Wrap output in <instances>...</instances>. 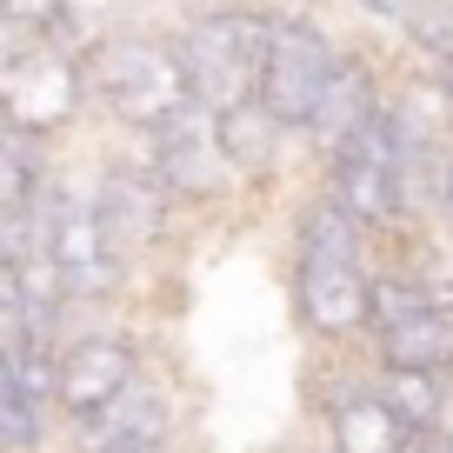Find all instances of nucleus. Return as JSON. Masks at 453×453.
Masks as SVG:
<instances>
[{
  "label": "nucleus",
  "instance_id": "obj_1",
  "mask_svg": "<svg viewBox=\"0 0 453 453\" xmlns=\"http://www.w3.org/2000/svg\"><path fill=\"white\" fill-rule=\"evenodd\" d=\"M273 34V7H247V0H213L200 14H187L167 34L173 60H180L187 100H200L207 113L247 107L260 81V54H267Z\"/></svg>",
  "mask_w": 453,
  "mask_h": 453
},
{
  "label": "nucleus",
  "instance_id": "obj_2",
  "mask_svg": "<svg viewBox=\"0 0 453 453\" xmlns=\"http://www.w3.org/2000/svg\"><path fill=\"white\" fill-rule=\"evenodd\" d=\"M87 67V113H100L113 134L141 141L154 120H167L187 100L180 60H173V41L154 27H120L113 41H100Z\"/></svg>",
  "mask_w": 453,
  "mask_h": 453
},
{
  "label": "nucleus",
  "instance_id": "obj_3",
  "mask_svg": "<svg viewBox=\"0 0 453 453\" xmlns=\"http://www.w3.org/2000/svg\"><path fill=\"white\" fill-rule=\"evenodd\" d=\"M34 234H41V254L54 267L67 307H107L127 287V260L113 254V241L100 234L87 187H73L67 173H47L41 200H34Z\"/></svg>",
  "mask_w": 453,
  "mask_h": 453
},
{
  "label": "nucleus",
  "instance_id": "obj_4",
  "mask_svg": "<svg viewBox=\"0 0 453 453\" xmlns=\"http://www.w3.org/2000/svg\"><path fill=\"white\" fill-rule=\"evenodd\" d=\"M320 194L334 200V207L347 213L373 247H394L400 234L413 226L407 187H400V167H394V141H387V120H380V113H373V120L340 147V154L320 160Z\"/></svg>",
  "mask_w": 453,
  "mask_h": 453
},
{
  "label": "nucleus",
  "instance_id": "obj_5",
  "mask_svg": "<svg viewBox=\"0 0 453 453\" xmlns=\"http://www.w3.org/2000/svg\"><path fill=\"white\" fill-rule=\"evenodd\" d=\"M0 120L14 134H27V141H41V147L67 141L87 120V67L34 34L7 60V73H0Z\"/></svg>",
  "mask_w": 453,
  "mask_h": 453
},
{
  "label": "nucleus",
  "instance_id": "obj_6",
  "mask_svg": "<svg viewBox=\"0 0 453 453\" xmlns=\"http://www.w3.org/2000/svg\"><path fill=\"white\" fill-rule=\"evenodd\" d=\"M340 67V41L307 14H273V34H267V54H260V81H254V107L267 113L287 141H300L313 100L326 94Z\"/></svg>",
  "mask_w": 453,
  "mask_h": 453
},
{
  "label": "nucleus",
  "instance_id": "obj_7",
  "mask_svg": "<svg viewBox=\"0 0 453 453\" xmlns=\"http://www.w3.org/2000/svg\"><path fill=\"white\" fill-rule=\"evenodd\" d=\"M87 200H94L100 234L113 241V254L127 260V267L147 260V254H160V247L173 241V226H180V200L154 180V167L141 160V147L100 160V173L87 180Z\"/></svg>",
  "mask_w": 453,
  "mask_h": 453
},
{
  "label": "nucleus",
  "instance_id": "obj_8",
  "mask_svg": "<svg viewBox=\"0 0 453 453\" xmlns=\"http://www.w3.org/2000/svg\"><path fill=\"white\" fill-rule=\"evenodd\" d=\"M134 147H141V160L154 167V180L180 200V213H207V207H220V200L234 194V173H226V160H220V127H213V113L200 107V100H180V107H173L167 120H154Z\"/></svg>",
  "mask_w": 453,
  "mask_h": 453
},
{
  "label": "nucleus",
  "instance_id": "obj_9",
  "mask_svg": "<svg viewBox=\"0 0 453 453\" xmlns=\"http://www.w3.org/2000/svg\"><path fill=\"white\" fill-rule=\"evenodd\" d=\"M187 426V400L180 387H173V373H154L141 367L120 394L107 400L100 413H87V420H67V447L73 453H113V447H167V440H180Z\"/></svg>",
  "mask_w": 453,
  "mask_h": 453
},
{
  "label": "nucleus",
  "instance_id": "obj_10",
  "mask_svg": "<svg viewBox=\"0 0 453 453\" xmlns=\"http://www.w3.org/2000/svg\"><path fill=\"white\" fill-rule=\"evenodd\" d=\"M141 367H147V354H141V340H134L127 326L67 334L54 347V413L60 420H87V413H100Z\"/></svg>",
  "mask_w": 453,
  "mask_h": 453
},
{
  "label": "nucleus",
  "instance_id": "obj_11",
  "mask_svg": "<svg viewBox=\"0 0 453 453\" xmlns=\"http://www.w3.org/2000/svg\"><path fill=\"white\" fill-rule=\"evenodd\" d=\"M287 300H294V320L307 340L320 347H367V267L354 260H313L294 254L287 267Z\"/></svg>",
  "mask_w": 453,
  "mask_h": 453
},
{
  "label": "nucleus",
  "instance_id": "obj_12",
  "mask_svg": "<svg viewBox=\"0 0 453 453\" xmlns=\"http://www.w3.org/2000/svg\"><path fill=\"white\" fill-rule=\"evenodd\" d=\"M387 107V81H380V60L360 54V47H340V67L334 81H326V94L313 100L307 127H300V147H307L313 160L340 154V147L354 141L360 127H367L373 113Z\"/></svg>",
  "mask_w": 453,
  "mask_h": 453
},
{
  "label": "nucleus",
  "instance_id": "obj_13",
  "mask_svg": "<svg viewBox=\"0 0 453 453\" xmlns=\"http://www.w3.org/2000/svg\"><path fill=\"white\" fill-rule=\"evenodd\" d=\"M320 447L326 453H394L400 447V426H394V413L373 400L367 367L334 380V394H326V440H320Z\"/></svg>",
  "mask_w": 453,
  "mask_h": 453
},
{
  "label": "nucleus",
  "instance_id": "obj_14",
  "mask_svg": "<svg viewBox=\"0 0 453 453\" xmlns=\"http://www.w3.org/2000/svg\"><path fill=\"white\" fill-rule=\"evenodd\" d=\"M367 387L400 434H440L453 420V380L447 373H413V367H373L367 360Z\"/></svg>",
  "mask_w": 453,
  "mask_h": 453
},
{
  "label": "nucleus",
  "instance_id": "obj_15",
  "mask_svg": "<svg viewBox=\"0 0 453 453\" xmlns=\"http://www.w3.org/2000/svg\"><path fill=\"white\" fill-rule=\"evenodd\" d=\"M367 360L373 367H413V373H447L453 380V313L426 307L400 326H380L367 334Z\"/></svg>",
  "mask_w": 453,
  "mask_h": 453
},
{
  "label": "nucleus",
  "instance_id": "obj_16",
  "mask_svg": "<svg viewBox=\"0 0 453 453\" xmlns=\"http://www.w3.org/2000/svg\"><path fill=\"white\" fill-rule=\"evenodd\" d=\"M213 127H220V160H226V173H234V187H267L273 173H280L287 134L273 127L254 100H247V107L213 113Z\"/></svg>",
  "mask_w": 453,
  "mask_h": 453
},
{
  "label": "nucleus",
  "instance_id": "obj_17",
  "mask_svg": "<svg viewBox=\"0 0 453 453\" xmlns=\"http://www.w3.org/2000/svg\"><path fill=\"white\" fill-rule=\"evenodd\" d=\"M287 241H294V254H313V260H354V267H373V260H380V247H373L367 234H360V226L320 194V187L294 207Z\"/></svg>",
  "mask_w": 453,
  "mask_h": 453
},
{
  "label": "nucleus",
  "instance_id": "obj_18",
  "mask_svg": "<svg viewBox=\"0 0 453 453\" xmlns=\"http://www.w3.org/2000/svg\"><path fill=\"white\" fill-rule=\"evenodd\" d=\"M120 27H134V0H60L41 41H54L60 54L87 60L100 41H113Z\"/></svg>",
  "mask_w": 453,
  "mask_h": 453
},
{
  "label": "nucleus",
  "instance_id": "obj_19",
  "mask_svg": "<svg viewBox=\"0 0 453 453\" xmlns=\"http://www.w3.org/2000/svg\"><path fill=\"white\" fill-rule=\"evenodd\" d=\"M47 173H54V147L27 141V134H14L0 120V220H7V213H27L34 200H41Z\"/></svg>",
  "mask_w": 453,
  "mask_h": 453
},
{
  "label": "nucleus",
  "instance_id": "obj_20",
  "mask_svg": "<svg viewBox=\"0 0 453 453\" xmlns=\"http://www.w3.org/2000/svg\"><path fill=\"white\" fill-rule=\"evenodd\" d=\"M54 347L60 340H47V334L0 326V373H7L20 394H34L41 407H54Z\"/></svg>",
  "mask_w": 453,
  "mask_h": 453
},
{
  "label": "nucleus",
  "instance_id": "obj_21",
  "mask_svg": "<svg viewBox=\"0 0 453 453\" xmlns=\"http://www.w3.org/2000/svg\"><path fill=\"white\" fill-rule=\"evenodd\" d=\"M400 41L420 60V73H453V0H420Z\"/></svg>",
  "mask_w": 453,
  "mask_h": 453
},
{
  "label": "nucleus",
  "instance_id": "obj_22",
  "mask_svg": "<svg viewBox=\"0 0 453 453\" xmlns=\"http://www.w3.org/2000/svg\"><path fill=\"white\" fill-rule=\"evenodd\" d=\"M47 420H54V407H41L0 373V453H47V434H54Z\"/></svg>",
  "mask_w": 453,
  "mask_h": 453
},
{
  "label": "nucleus",
  "instance_id": "obj_23",
  "mask_svg": "<svg viewBox=\"0 0 453 453\" xmlns=\"http://www.w3.org/2000/svg\"><path fill=\"white\" fill-rule=\"evenodd\" d=\"M60 0H0V20L20 34H47V20H54Z\"/></svg>",
  "mask_w": 453,
  "mask_h": 453
},
{
  "label": "nucleus",
  "instance_id": "obj_24",
  "mask_svg": "<svg viewBox=\"0 0 453 453\" xmlns=\"http://www.w3.org/2000/svg\"><path fill=\"white\" fill-rule=\"evenodd\" d=\"M426 213H434V226L453 241V147H447V160H440V173H434V207Z\"/></svg>",
  "mask_w": 453,
  "mask_h": 453
},
{
  "label": "nucleus",
  "instance_id": "obj_25",
  "mask_svg": "<svg viewBox=\"0 0 453 453\" xmlns=\"http://www.w3.org/2000/svg\"><path fill=\"white\" fill-rule=\"evenodd\" d=\"M354 7H360V14H367V20H387V27H407L420 0H354Z\"/></svg>",
  "mask_w": 453,
  "mask_h": 453
},
{
  "label": "nucleus",
  "instance_id": "obj_26",
  "mask_svg": "<svg viewBox=\"0 0 453 453\" xmlns=\"http://www.w3.org/2000/svg\"><path fill=\"white\" fill-rule=\"evenodd\" d=\"M27 41H34V34H20V27H7V20H0V73H7V60H14Z\"/></svg>",
  "mask_w": 453,
  "mask_h": 453
},
{
  "label": "nucleus",
  "instance_id": "obj_27",
  "mask_svg": "<svg viewBox=\"0 0 453 453\" xmlns=\"http://www.w3.org/2000/svg\"><path fill=\"white\" fill-rule=\"evenodd\" d=\"M440 434H447V426H440ZM440 434H400L394 453H440Z\"/></svg>",
  "mask_w": 453,
  "mask_h": 453
},
{
  "label": "nucleus",
  "instance_id": "obj_28",
  "mask_svg": "<svg viewBox=\"0 0 453 453\" xmlns=\"http://www.w3.org/2000/svg\"><path fill=\"white\" fill-rule=\"evenodd\" d=\"M113 453H180V440H167V447H113Z\"/></svg>",
  "mask_w": 453,
  "mask_h": 453
},
{
  "label": "nucleus",
  "instance_id": "obj_29",
  "mask_svg": "<svg viewBox=\"0 0 453 453\" xmlns=\"http://www.w3.org/2000/svg\"><path fill=\"white\" fill-rule=\"evenodd\" d=\"M440 453H453V420H447V434H440Z\"/></svg>",
  "mask_w": 453,
  "mask_h": 453
}]
</instances>
